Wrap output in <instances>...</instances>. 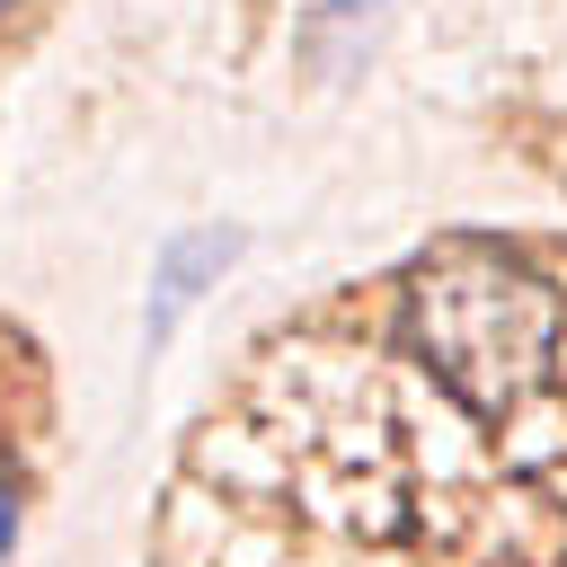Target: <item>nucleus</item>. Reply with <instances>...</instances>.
<instances>
[{"label":"nucleus","instance_id":"nucleus-1","mask_svg":"<svg viewBox=\"0 0 567 567\" xmlns=\"http://www.w3.org/2000/svg\"><path fill=\"white\" fill-rule=\"evenodd\" d=\"M408 337H416L425 372H434L461 408L514 416V408H532V399L549 390L567 310H558V292H549L523 257L443 248V257L416 266V284H408Z\"/></svg>","mask_w":567,"mask_h":567},{"label":"nucleus","instance_id":"nucleus-3","mask_svg":"<svg viewBox=\"0 0 567 567\" xmlns=\"http://www.w3.org/2000/svg\"><path fill=\"white\" fill-rule=\"evenodd\" d=\"M381 18H390V0H310V9H301V62H310V80L354 71V62L372 53Z\"/></svg>","mask_w":567,"mask_h":567},{"label":"nucleus","instance_id":"nucleus-2","mask_svg":"<svg viewBox=\"0 0 567 567\" xmlns=\"http://www.w3.org/2000/svg\"><path fill=\"white\" fill-rule=\"evenodd\" d=\"M239 248H248L239 221H195V230H177V239L151 257V284H142V354H168V337H177L186 310L230 275Z\"/></svg>","mask_w":567,"mask_h":567}]
</instances>
